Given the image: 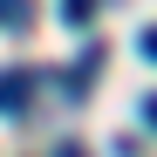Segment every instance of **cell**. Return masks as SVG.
<instances>
[{
  "mask_svg": "<svg viewBox=\"0 0 157 157\" xmlns=\"http://www.w3.org/2000/svg\"><path fill=\"white\" fill-rule=\"evenodd\" d=\"M34 89H41L34 68H0V116H21L34 102Z\"/></svg>",
  "mask_w": 157,
  "mask_h": 157,
  "instance_id": "cell-1",
  "label": "cell"
},
{
  "mask_svg": "<svg viewBox=\"0 0 157 157\" xmlns=\"http://www.w3.org/2000/svg\"><path fill=\"white\" fill-rule=\"evenodd\" d=\"M55 157H82V150H75V144H62V150H55Z\"/></svg>",
  "mask_w": 157,
  "mask_h": 157,
  "instance_id": "cell-7",
  "label": "cell"
},
{
  "mask_svg": "<svg viewBox=\"0 0 157 157\" xmlns=\"http://www.w3.org/2000/svg\"><path fill=\"white\" fill-rule=\"evenodd\" d=\"M144 123H150V130H157V96H150V102H144Z\"/></svg>",
  "mask_w": 157,
  "mask_h": 157,
  "instance_id": "cell-6",
  "label": "cell"
},
{
  "mask_svg": "<svg viewBox=\"0 0 157 157\" xmlns=\"http://www.w3.org/2000/svg\"><path fill=\"white\" fill-rule=\"evenodd\" d=\"M96 68H102V48H82V62H75V68H68V96H82Z\"/></svg>",
  "mask_w": 157,
  "mask_h": 157,
  "instance_id": "cell-2",
  "label": "cell"
},
{
  "mask_svg": "<svg viewBox=\"0 0 157 157\" xmlns=\"http://www.w3.org/2000/svg\"><path fill=\"white\" fill-rule=\"evenodd\" d=\"M62 14H68V28H89V21H96V0H62Z\"/></svg>",
  "mask_w": 157,
  "mask_h": 157,
  "instance_id": "cell-4",
  "label": "cell"
},
{
  "mask_svg": "<svg viewBox=\"0 0 157 157\" xmlns=\"http://www.w3.org/2000/svg\"><path fill=\"white\" fill-rule=\"evenodd\" d=\"M137 48H144V62H157V28H144V34H137Z\"/></svg>",
  "mask_w": 157,
  "mask_h": 157,
  "instance_id": "cell-5",
  "label": "cell"
},
{
  "mask_svg": "<svg viewBox=\"0 0 157 157\" xmlns=\"http://www.w3.org/2000/svg\"><path fill=\"white\" fill-rule=\"evenodd\" d=\"M28 21H34V0H0V28L7 34H21Z\"/></svg>",
  "mask_w": 157,
  "mask_h": 157,
  "instance_id": "cell-3",
  "label": "cell"
}]
</instances>
